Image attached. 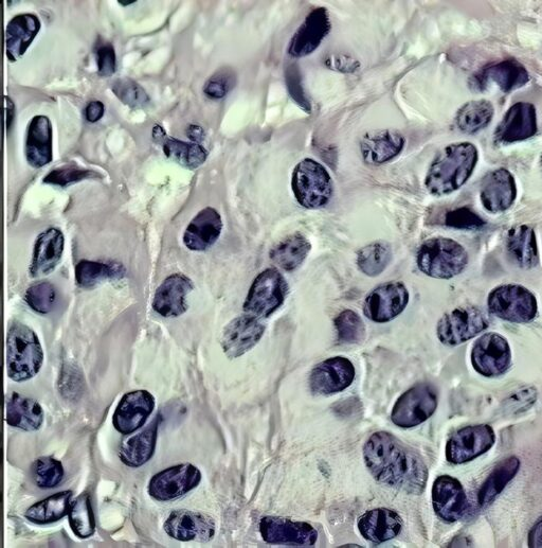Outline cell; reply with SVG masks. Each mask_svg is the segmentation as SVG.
<instances>
[{
	"mask_svg": "<svg viewBox=\"0 0 542 548\" xmlns=\"http://www.w3.org/2000/svg\"><path fill=\"white\" fill-rule=\"evenodd\" d=\"M153 138L162 146L165 155L176 164L194 170L205 164L208 158L207 150L200 144L169 137L164 128L155 126Z\"/></svg>",
	"mask_w": 542,
	"mask_h": 548,
	"instance_id": "1f68e13d",
	"label": "cell"
},
{
	"mask_svg": "<svg viewBox=\"0 0 542 548\" xmlns=\"http://www.w3.org/2000/svg\"><path fill=\"white\" fill-rule=\"evenodd\" d=\"M444 222L446 226L462 231H476L485 225V221L469 207L449 211Z\"/></svg>",
	"mask_w": 542,
	"mask_h": 548,
	"instance_id": "681fc988",
	"label": "cell"
},
{
	"mask_svg": "<svg viewBox=\"0 0 542 548\" xmlns=\"http://www.w3.org/2000/svg\"><path fill=\"white\" fill-rule=\"evenodd\" d=\"M6 411V421L12 428L35 432L43 426L44 411L34 399L13 392L7 397Z\"/></svg>",
	"mask_w": 542,
	"mask_h": 548,
	"instance_id": "d6a6232c",
	"label": "cell"
},
{
	"mask_svg": "<svg viewBox=\"0 0 542 548\" xmlns=\"http://www.w3.org/2000/svg\"><path fill=\"white\" fill-rule=\"evenodd\" d=\"M537 392L534 387H523L504 402V410L518 414L527 411L535 404Z\"/></svg>",
	"mask_w": 542,
	"mask_h": 548,
	"instance_id": "f5cc1de1",
	"label": "cell"
},
{
	"mask_svg": "<svg viewBox=\"0 0 542 548\" xmlns=\"http://www.w3.org/2000/svg\"><path fill=\"white\" fill-rule=\"evenodd\" d=\"M72 497L74 492L70 490L53 494L28 508L25 518L38 525L56 523L68 516Z\"/></svg>",
	"mask_w": 542,
	"mask_h": 548,
	"instance_id": "8d00e7d4",
	"label": "cell"
},
{
	"mask_svg": "<svg viewBox=\"0 0 542 548\" xmlns=\"http://www.w3.org/2000/svg\"><path fill=\"white\" fill-rule=\"evenodd\" d=\"M105 108L101 101L88 103L85 109V118L90 123L98 122L104 116Z\"/></svg>",
	"mask_w": 542,
	"mask_h": 548,
	"instance_id": "11a10c76",
	"label": "cell"
},
{
	"mask_svg": "<svg viewBox=\"0 0 542 548\" xmlns=\"http://www.w3.org/2000/svg\"><path fill=\"white\" fill-rule=\"evenodd\" d=\"M44 351L38 335L23 323H13L7 335V371L14 382H26L40 373Z\"/></svg>",
	"mask_w": 542,
	"mask_h": 548,
	"instance_id": "3957f363",
	"label": "cell"
},
{
	"mask_svg": "<svg viewBox=\"0 0 542 548\" xmlns=\"http://www.w3.org/2000/svg\"><path fill=\"white\" fill-rule=\"evenodd\" d=\"M530 81L528 69L514 59L504 60L484 66L471 80L469 86L475 92H484L492 85H496L505 94L520 90Z\"/></svg>",
	"mask_w": 542,
	"mask_h": 548,
	"instance_id": "5bb4252c",
	"label": "cell"
},
{
	"mask_svg": "<svg viewBox=\"0 0 542 548\" xmlns=\"http://www.w3.org/2000/svg\"><path fill=\"white\" fill-rule=\"evenodd\" d=\"M260 533L269 544L309 547L318 540L317 530L309 523L281 517H264Z\"/></svg>",
	"mask_w": 542,
	"mask_h": 548,
	"instance_id": "e0dca14e",
	"label": "cell"
},
{
	"mask_svg": "<svg viewBox=\"0 0 542 548\" xmlns=\"http://www.w3.org/2000/svg\"><path fill=\"white\" fill-rule=\"evenodd\" d=\"M438 409V392L427 383L414 385L393 406L391 420L396 427L412 429L428 420Z\"/></svg>",
	"mask_w": 542,
	"mask_h": 548,
	"instance_id": "ba28073f",
	"label": "cell"
},
{
	"mask_svg": "<svg viewBox=\"0 0 542 548\" xmlns=\"http://www.w3.org/2000/svg\"><path fill=\"white\" fill-rule=\"evenodd\" d=\"M167 535L177 541H211L216 533L215 521L203 512L187 509L174 510L164 525Z\"/></svg>",
	"mask_w": 542,
	"mask_h": 548,
	"instance_id": "ac0fdd59",
	"label": "cell"
},
{
	"mask_svg": "<svg viewBox=\"0 0 542 548\" xmlns=\"http://www.w3.org/2000/svg\"><path fill=\"white\" fill-rule=\"evenodd\" d=\"M410 294L403 282L390 281L375 288L365 299L364 314L377 324L389 323L409 304Z\"/></svg>",
	"mask_w": 542,
	"mask_h": 548,
	"instance_id": "4fadbf2b",
	"label": "cell"
},
{
	"mask_svg": "<svg viewBox=\"0 0 542 548\" xmlns=\"http://www.w3.org/2000/svg\"><path fill=\"white\" fill-rule=\"evenodd\" d=\"M361 536L372 543L381 544L399 536L403 529V520L395 511L377 508L365 512L358 519Z\"/></svg>",
	"mask_w": 542,
	"mask_h": 548,
	"instance_id": "83f0119b",
	"label": "cell"
},
{
	"mask_svg": "<svg viewBox=\"0 0 542 548\" xmlns=\"http://www.w3.org/2000/svg\"><path fill=\"white\" fill-rule=\"evenodd\" d=\"M483 207L491 214L509 210L517 199V186L513 174L504 168L487 174L480 192Z\"/></svg>",
	"mask_w": 542,
	"mask_h": 548,
	"instance_id": "cb8c5ba5",
	"label": "cell"
},
{
	"mask_svg": "<svg viewBox=\"0 0 542 548\" xmlns=\"http://www.w3.org/2000/svg\"><path fill=\"white\" fill-rule=\"evenodd\" d=\"M332 29L329 11L316 8L305 17L288 46L289 56L300 59L312 55Z\"/></svg>",
	"mask_w": 542,
	"mask_h": 548,
	"instance_id": "d6986e66",
	"label": "cell"
},
{
	"mask_svg": "<svg viewBox=\"0 0 542 548\" xmlns=\"http://www.w3.org/2000/svg\"><path fill=\"white\" fill-rule=\"evenodd\" d=\"M494 115L492 102L483 99L469 101L458 111L456 125L462 133L473 135L489 127Z\"/></svg>",
	"mask_w": 542,
	"mask_h": 548,
	"instance_id": "74e56055",
	"label": "cell"
},
{
	"mask_svg": "<svg viewBox=\"0 0 542 548\" xmlns=\"http://www.w3.org/2000/svg\"><path fill=\"white\" fill-rule=\"evenodd\" d=\"M325 65L337 70V72L348 74L355 73L360 67V63L357 60L345 55L332 56L325 61Z\"/></svg>",
	"mask_w": 542,
	"mask_h": 548,
	"instance_id": "db71d44e",
	"label": "cell"
},
{
	"mask_svg": "<svg viewBox=\"0 0 542 548\" xmlns=\"http://www.w3.org/2000/svg\"><path fill=\"white\" fill-rule=\"evenodd\" d=\"M489 325L490 318L484 311L465 306L443 315L437 326V335L442 344L458 346L477 337Z\"/></svg>",
	"mask_w": 542,
	"mask_h": 548,
	"instance_id": "9c48e42d",
	"label": "cell"
},
{
	"mask_svg": "<svg viewBox=\"0 0 542 548\" xmlns=\"http://www.w3.org/2000/svg\"><path fill=\"white\" fill-rule=\"evenodd\" d=\"M432 505L447 523L460 521L467 511V497L462 484L453 476L442 475L433 483Z\"/></svg>",
	"mask_w": 542,
	"mask_h": 548,
	"instance_id": "7402d4cb",
	"label": "cell"
},
{
	"mask_svg": "<svg viewBox=\"0 0 542 548\" xmlns=\"http://www.w3.org/2000/svg\"><path fill=\"white\" fill-rule=\"evenodd\" d=\"M202 482V472L192 464H180L155 474L149 483V494L158 502L183 498Z\"/></svg>",
	"mask_w": 542,
	"mask_h": 548,
	"instance_id": "30bf717a",
	"label": "cell"
},
{
	"mask_svg": "<svg viewBox=\"0 0 542 548\" xmlns=\"http://www.w3.org/2000/svg\"><path fill=\"white\" fill-rule=\"evenodd\" d=\"M159 426L158 415L146 429L123 441L119 457L125 466L140 468L151 461L157 445Z\"/></svg>",
	"mask_w": 542,
	"mask_h": 548,
	"instance_id": "f546056e",
	"label": "cell"
},
{
	"mask_svg": "<svg viewBox=\"0 0 542 548\" xmlns=\"http://www.w3.org/2000/svg\"><path fill=\"white\" fill-rule=\"evenodd\" d=\"M285 82L289 95L300 106V108L306 112L311 113L312 105L309 98H307L304 88L302 86V78L298 65H291L286 68Z\"/></svg>",
	"mask_w": 542,
	"mask_h": 548,
	"instance_id": "f907efd6",
	"label": "cell"
},
{
	"mask_svg": "<svg viewBox=\"0 0 542 548\" xmlns=\"http://www.w3.org/2000/svg\"><path fill=\"white\" fill-rule=\"evenodd\" d=\"M266 330L260 318L245 313L234 318L224 329L221 345L230 360L245 355L263 338Z\"/></svg>",
	"mask_w": 542,
	"mask_h": 548,
	"instance_id": "2e32d148",
	"label": "cell"
},
{
	"mask_svg": "<svg viewBox=\"0 0 542 548\" xmlns=\"http://www.w3.org/2000/svg\"><path fill=\"white\" fill-rule=\"evenodd\" d=\"M365 464L374 479L391 488L420 496L428 469L423 459L388 432L370 436L364 447Z\"/></svg>",
	"mask_w": 542,
	"mask_h": 548,
	"instance_id": "6da1fadb",
	"label": "cell"
},
{
	"mask_svg": "<svg viewBox=\"0 0 542 548\" xmlns=\"http://www.w3.org/2000/svg\"><path fill=\"white\" fill-rule=\"evenodd\" d=\"M98 74L100 77H112L117 70V56L111 43L99 40L96 45Z\"/></svg>",
	"mask_w": 542,
	"mask_h": 548,
	"instance_id": "816d5d0a",
	"label": "cell"
},
{
	"mask_svg": "<svg viewBox=\"0 0 542 548\" xmlns=\"http://www.w3.org/2000/svg\"><path fill=\"white\" fill-rule=\"evenodd\" d=\"M25 154L28 164L35 169L52 162V126L47 116L38 115L31 119L27 129Z\"/></svg>",
	"mask_w": 542,
	"mask_h": 548,
	"instance_id": "f1b7e54d",
	"label": "cell"
},
{
	"mask_svg": "<svg viewBox=\"0 0 542 548\" xmlns=\"http://www.w3.org/2000/svg\"><path fill=\"white\" fill-rule=\"evenodd\" d=\"M337 340L341 344L354 345L366 338V325L355 311L345 310L335 318Z\"/></svg>",
	"mask_w": 542,
	"mask_h": 548,
	"instance_id": "b9f144b4",
	"label": "cell"
},
{
	"mask_svg": "<svg viewBox=\"0 0 542 548\" xmlns=\"http://www.w3.org/2000/svg\"><path fill=\"white\" fill-rule=\"evenodd\" d=\"M511 363L512 352L509 342L498 333L483 334L473 346L472 364L483 377H500L507 373Z\"/></svg>",
	"mask_w": 542,
	"mask_h": 548,
	"instance_id": "8fae6325",
	"label": "cell"
},
{
	"mask_svg": "<svg viewBox=\"0 0 542 548\" xmlns=\"http://www.w3.org/2000/svg\"><path fill=\"white\" fill-rule=\"evenodd\" d=\"M507 249L509 255L519 268L531 270L539 264V252L534 229L520 225L511 229L508 234Z\"/></svg>",
	"mask_w": 542,
	"mask_h": 548,
	"instance_id": "836d02e7",
	"label": "cell"
},
{
	"mask_svg": "<svg viewBox=\"0 0 542 548\" xmlns=\"http://www.w3.org/2000/svg\"><path fill=\"white\" fill-rule=\"evenodd\" d=\"M311 250L312 244L309 239L296 233L276 244L271 249L269 258L281 270L294 272L301 267Z\"/></svg>",
	"mask_w": 542,
	"mask_h": 548,
	"instance_id": "e575fe53",
	"label": "cell"
},
{
	"mask_svg": "<svg viewBox=\"0 0 542 548\" xmlns=\"http://www.w3.org/2000/svg\"><path fill=\"white\" fill-rule=\"evenodd\" d=\"M236 82V75L231 70H219L206 82L204 94L210 99H223L233 90Z\"/></svg>",
	"mask_w": 542,
	"mask_h": 548,
	"instance_id": "c3c4849f",
	"label": "cell"
},
{
	"mask_svg": "<svg viewBox=\"0 0 542 548\" xmlns=\"http://www.w3.org/2000/svg\"><path fill=\"white\" fill-rule=\"evenodd\" d=\"M193 290L190 278L184 274H172L156 290L152 307L162 317L182 316L188 310L187 296Z\"/></svg>",
	"mask_w": 542,
	"mask_h": 548,
	"instance_id": "603a6c76",
	"label": "cell"
},
{
	"mask_svg": "<svg viewBox=\"0 0 542 548\" xmlns=\"http://www.w3.org/2000/svg\"><path fill=\"white\" fill-rule=\"evenodd\" d=\"M540 168H541V172H542V154L540 156Z\"/></svg>",
	"mask_w": 542,
	"mask_h": 548,
	"instance_id": "94428289",
	"label": "cell"
},
{
	"mask_svg": "<svg viewBox=\"0 0 542 548\" xmlns=\"http://www.w3.org/2000/svg\"><path fill=\"white\" fill-rule=\"evenodd\" d=\"M35 485L40 489L57 488L64 480L65 470L60 461L53 457H41L32 465Z\"/></svg>",
	"mask_w": 542,
	"mask_h": 548,
	"instance_id": "7bdbcfd3",
	"label": "cell"
},
{
	"mask_svg": "<svg viewBox=\"0 0 542 548\" xmlns=\"http://www.w3.org/2000/svg\"><path fill=\"white\" fill-rule=\"evenodd\" d=\"M496 443V434L486 424L466 427L449 438L446 458L450 464L462 465L490 451Z\"/></svg>",
	"mask_w": 542,
	"mask_h": 548,
	"instance_id": "7c38bea8",
	"label": "cell"
},
{
	"mask_svg": "<svg viewBox=\"0 0 542 548\" xmlns=\"http://www.w3.org/2000/svg\"><path fill=\"white\" fill-rule=\"evenodd\" d=\"M68 519L72 532L78 538L88 539L95 534V514L92 499L87 492H83L76 501L71 503Z\"/></svg>",
	"mask_w": 542,
	"mask_h": 548,
	"instance_id": "60d3db41",
	"label": "cell"
},
{
	"mask_svg": "<svg viewBox=\"0 0 542 548\" xmlns=\"http://www.w3.org/2000/svg\"><path fill=\"white\" fill-rule=\"evenodd\" d=\"M528 545L530 547H542V517L537 520L529 534Z\"/></svg>",
	"mask_w": 542,
	"mask_h": 548,
	"instance_id": "9f6ffc18",
	"label": "cell"
},
{
	"mask_svg": "<svg viewBox=\"0 0 542 548\" xmlns=\"http://www.w3.org/2000/svg\"><path fill=\"white\" fill-rule=\"evenodd\" d=\"M288 294L284 276L275 268L260 273L248 291L244 312L258 318H268L280 309Z\"/></svg>",
	"mask_w": 542,
	"mask_h": 548,
	"instance_id": "8992f818",
	"label": "cell"
},
{
	"mask_svg": "<svg viewBox=\"0 0 542 548\" xmlns=\"http://www.w3.org/2000/svg\"><path fill=\"white\" fill-rule=\"evenodd\" d=\"M125 273L123 265L119 263L82 260L76 267V280L81 288L92 289L106 280L121 279Z\"/></svg>",
	"mask_w": 542,
	"mask_h": 548,
	"instance_id": "f35d334b",
	"label": "cell"
},
{
	"mask_svg": "<svg viewBox=\"0 0 542 548\" xmlns=\"http://www.w3.org/2000/svg\"><path fill=\"white\" fill-rule=\"evenodd\" d=\"M520 469V461L516 456L504 459L492 471L478 493V503L482 508L491 505L500 493L513 481Z\"/></svg>",
	"mask_w": 542,
	"mask_h": 548,
	"instance_id": "d590c367",
	"label": "cell"
},
{
	"mask_svg": "<svg viewBox=\"0 0 542 548\" xmlns=\"http://www.w3.org/2000/svg\"><path fill=\"white\" fill-rule=\"evenodd\" d=\"M5 101H6V130H7V133H9L15 118V105L12 99L8 96L5 97Z\"/></svg>",
	"mask_w": 542,
	"mask_h": 548,
	"instance_id": "680465c9",
	"label": "cell"
},
{
	"mask_svg": "<svg viewBox=\"0 0 542 548\" xmlns=\"http://www.w3.org/2000/svg\"><path fill=\"white\" fill-rule=\"evenodd\" d=\"M187 136L192 143L200 144L205 139V131L200 126L191 125L187 130Z\"/></svg>",
	"mask_w": 542,
	"mask_h": 548,
	"instance_id": "6f0895ef",
	"label": "cell"
},
{
	"mask_svg": "<svg viewBox=\"0 0 542 548\" xmlns=\"http://www.w3.org/2000/svg\"><path fill=\"white\" fill-rule=\"evenodd\" d=\"M223 231V219L213 207L202 209L192 219L184 234V244L192 252H206L218 241Z\"/></svg>",
	"mask_w": 542,
	"mask_h": 548,
	"instance_id": "d4e9b609",
	"label": "cell"
},
{
	"mask_svg": "<svg viewBox=\"0 0 542 548\" xmlns=\"http://www.w3.org/2000/svg\"><path fill=\"white\" fill-rule=\"evenodd\" d=\"M491 313L500 320L527 324L535 320L538 305L535 295L520 285H503L495 288L487 299Z\"/></svg>",
	"mask_w": 542,
	"mask_h": 548,
	"instance_id": "52a82bcc",
	"label": "cell"
},
{
	"mask_svg": "<svg viewBox=\"0 0 542 548\" xmlns=\"http://www.w3.org/2000/svg\"><path fill=\"white\" fill-rule=\"evenodd\" d=\"M405 147V137L397 131L379 130L367 133L360 140V153L365 163L382 166L399 156Z\"/></svg>",
	"mask_w": 542,
	"mask_h": 548,
	"instance_id": "484cf974",
	"label": "cell"
},
{
	"mask_svg": "<svg viewBox=\"0 0 542 548\" xmlns=\"http://www.w3.org/2000/svg\"><path fill=\"white\" fill-rule=\"evenodd\" d=\"M353 363L343 357H334L317 364L309 378L310 390L317 396H332L346 391L354 382Z\"/></svg>",
	"mask_w": 542,
	"mask_h": 548,
	"instance_id": "9a60e30c",
	"label": "cell"
},
{
	"mask_svg": "<svg viewBox=\"0 0 542 548\" xmlns=\"http://www.w3.org/2000/svg\"><path fill=\"white\" fill-rule=\"evenodd\" d=\"M292 189L302 207L319 209L330 203L334 186L327 168L315 159L304 158L294 169Z\"/></svg>",
	"mask_w": 542,
	"mask_h": 548,
	"instance_id": "5b68a950",
	"label": "cell"
},
{
	"mask_svg": "<svg viewBox=\"0 0 542 548\" xmlns=\"http://www.w3.org/2000/svg\"><path fill=\"white\" fill-rule=\"evenodd\" d=\"M155 409V398L148 391L125 394L114 413L113 424L117 432L130 436L146 424Z\"/></svg>",
	"mask_w": 542,
	"mask_h": 548,
	"instance_id": "ffe728a7",
	"label": "cell"
},
{
	"mask_svg": "<svg viewBox=\"0 0 542 548\" xmlns=\"http://www.w3.org/2000/svg\"><path fill=\"white\" fill-rule=\"evenodd\" d=\"M537 114L534 104L518 102L505 113L495 131L497 143L510 145L528 140L537 133Z\"/></svg>",
	"mask_w": 542,
	"mask_h": 548,
	"instance_id": "44dd1931",
	"label": "cell"
},
{
	"mask_svg": "<svg viewBox=\"0 0 542 548\" xmlns=\"http://www.w3.org/2000/svg\"><path fill=\"white\" fill-rule=\"evenodd\" d=\"M419 270L431 278L451 279L467 267L468 254L457 241L444 237L426 240L418 250Z\"/></svg>",
	"mask_w": 542,
	"mask_h": 548,
	"instance_id": "277c9868",
	"label": "cell"
},
{
	"mask_svg": "<svg viewBox=\"0 0 542 548\" xmlns=\"http://www.w3.org/2000/svg\"><path fill=\"white\" fill-rule=\"evenodd\" d=\"M65 249V238L58 228H49L36 238L30 263L33 278L44 277L57 269Z\"/></svg>",
	"mask_w": 542,
	"mask_h": 548,
	"instance_id": "4316f807",
	"label": "cell"
},
{
	"mask_svg": "<svg viewBox=\"0 0 542 548\" xmlns=\"http://www.w3.org/2000/svg\"><path fill=\"white\" fill-rule=\"evenodd\" d=\"M84 378L81 369L72 363L63 366L59 382L60 392L67 400H78L84 391Z\"/></svg>",
	"mask_w": 542,
	"mask_h": 548,
	"instance_id": "7dc6e473",
	"label": "cell"
},
{
	"mask_svg": "<svg viewBox=\"0 0 542 548\" xmlns=\"http://www.w3.org/2000/svg\"><path fill=\"white\" fill-rule=\"evenodd\" d=\"M112 92L132 109H143L150 103V96L144 88L132 79H117L112 83Z\"/></svg>",
	"mask_w": 542,
	"mask_h": 548,
	"instance_id": "ee69618b",
	"label": "cell"
},
{
	"mask_svg": "<svg viewBox=\"0 0 542 548\" xmlns=\"http://www.w3.org/2000/svg\"><path fill=\"white\" fill-rule=\"evenodd\" d=\"M392 258L391 245L385 241H375L357 253V267L361 273L376 277L387 270Z\"/></svg>",
	"mask_w": 542,
	"mask_h": 548,
	"instance_id": "ab89813d",
	"label": "cell"
},
{
	"mask_svg": "<svg viewBox=\"0 0 542 548\" xmlns=\"http://www.w3.org/2000/svg\"><path fill=\"white\" fill-rule=\"evenodd\" d=\"M479 152L471 143L445 147L431 163L425 180L432 196L444 197L463 187L476 169Z\"/></svg>",
	"mask_w": 542,
	"mask_h": 548,
	"instance_id": "7a4b0ae2",
	"label": "cell"
},
{
	"mask_svg": "<svg viewBox=\"0 0 542 548\" xmlns=\"http://www.w3.org/2000/svg\"><path fill=\"white\" fill-rule=\"evenodd\" d=\"M118 4L121 6H131L133 4H136V0H132V2H124V0H118Z\"/></svg>",
	"mask_w": 542,
	"mask_h": 548,
	"instance_id": "91938a15",
	"label": "cell"
},
{
	"mask_svg": "<svg viewBox=\"0 0 542 548\" xmlns=\"http://www.w3.org/2000/svg\"><path fill=\"white\" fill-rule=\"evenodd\" d=\"M41 27L35 14L23 13L13 17L6 30V52L10 62L14 63L25 55Z\"/></svg>",
	"mask_w": 542,
	"mask_h": 548,
	"instance_id": "4dcf8cb0",
	"label": "cell"
},
{
	"mask_svg": "<svg viewBox=\"0 0 542 548\" xmlns=\"http://www.w3.org/2000/svg\"><path fill=\"white\" fill-rule=\"evenodd\" d=\"M57 289L50 282H38L25 294V302L35 312L47 314L57 303Z\"/></svg>",
	"mask_w": 542,
	"mask_h": 548,
	"instance_id": "f6af8a7d",
	"label": "cell"
},
{
	"mask_svg": "<svg viewBox=\"0 0 542 548\" xmlns=\"http://www.w3.org/2000/svg\"><path fill=\"white\" fill-rule=\"evenodd\" d=\"M98 176L99 175L92 170H86L75 166H65L48 173L45 176L43 183L67 187L84 180L98 178Z\"/></svg>",
	"mask_w": 542,
	"mask_h": 548,
	"instance_id": "bcb514c9",
	"label": "cell"
}]
</instances>
